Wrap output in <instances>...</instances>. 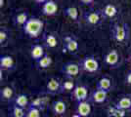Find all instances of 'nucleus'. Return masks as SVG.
<instances>
[{
    "label": "nucleus",
    "instance_id": "f257e3e1",
    "mask_svg": "<svg viewBox=\"0 0 131 117\" xmlns=\"http://www.w3.org/2000/svg\"><path fill=\"white\" fill-rule=\"evenodd\" d=\"M44 28V22L38 18H29L26 24L23 27L24 32L30 38H37L42 33Z\"/></svg>",
    "mask_w": 131,
    "mask_h": 117
},
{
    "label": "nucleus",
    "instance_id": "f03ea898",
    "mask_svg": "<svg viewBox=\"0 0 131 117\" xmlns=\"http://www.w3.org/2000/svg\"><path fill=\"white\" fill-rule=\"evenodd\" d=\"M79 66L82 70L88 73H97L100 69L99 61L93 56H86L81 60Z\"/></svg>",
    "mask_w": 131,
    "mask_h": 117
},
{
    "label": "nucleus",
    "instance_id": "7ed1b4c3",
    "mask_svg": "<svg viewBox=\"0 0 131 117\" xmlns=\"http://www.w3.org/2000/svg\"><path fill=\"white\" fill-rule=\"evenodd\" d=\"M80 69H81V67L78 63L71 61V62L65 63L62 67L61 71L64 75H66V77H68L69 79H72L73 77H77L79 74Z\"/></svg>",
    "mask_w": 131,
    "mask_h": 117
},
{
    "label": "nucleus",
    "instance_id": "20e7f679",
    "mask_svg": "<svg viewBox=\"0 0 131 117\" xmlns=\"http://www.w3.org/2000/svg\"><path fill=\"white\" fill-rule=\"evenodd\" d=\"M127 28L126 23H115L113 28V37L116 42H124L127 38Z\"/></svg>",
    "mask_w": 131,
    "mask_h": 117
},
{
    "label": "nucleus",
    "instance_id": "39448f33",
    "mask_svg": "<svg viewBox=\"0 0 131 117\" xmlns=\"http://www.w3.org/2000/svg\"><path fill=\"white\" fill-rule=\"evenodd\" d=\"M88 88L84 85H77L74 90L71 93V97L77 102L84 101L88 100Z\"/></svg>",
    "mask_w": 131,
    "mask_h": 117
},
{
    "label": "nucleus",
    "instance_id": "423d86ee",
    "mask_svg": "<svg viewBox=\"0 0 131 117\" xmlns=\"http://www.w3.org/2000/svg\"><path fill=\"white\" fill-rule=\"evenodd\" d=\"M119 54L118 52L115 50V49H113V50L109 51L106 56L104 57V61L106 62V64H108L110 67H116L119 63Z\"/></svg>",
    "mask_w": 131,
    "mask_h": 117
},
{
    "label": "nucleus",
    "instance_id": "0eeeda50",
    "mask_svg": "<svg viewBox=\"0 0 131 117\" xmlns=\"http://www.w3.org/2000/svg\"><path fill=\"white\" fill-rule=\"evenodd\" d=\"M101 17H103L101 11H92L85 13L84 16H83V19H84V21L87 24L96 25L101 21Z\"/></svg>",
    "mask_w": 131,
    "mask_h": 117
},
{
    "label": "nucleus",
    "instance_id": "6e6552de",
    "mask_svg": "<svg viewBox=\"0 0 131 117\" xmlns=\"http://www.w3.org/2000/svg\"><path fill=\"white\" fill-rule=\"evenodd\" d=\"M61 86L62 83L57 78H50L46 84V93L50 95H56L58 93H61Z\"/></svg>",
    "mask_w": 131,
    "mask_h": 117
},
{
    "label": "nucleus",
    "instance_id": "1a4fd4ad",
    "mask_svg": "<svg viewBox=\"0 0 131 117\" xmlns=\"http://www.w3.org/2000/svg\"><path fill=\"white\" fill-rule=\"evenodd\" d=\"M41 11H42V14L46 17L54 16L58 12V4L53 0H49L42 5Z\"/></svg>",
    "mask_w": 131,
    "mask_h": 117
},
{
    "label": "nucleus",
    "instance_id": "9d476101",
    "mask_svg": "<svg viewBox=\"0 0 131 117\" xmlns=\"http://www.w3.org/2000/svg\"><path fill=\"white\" fill-rule=\"evenodd\" d=\"M108 98V92L103 90L96 89L89 97V101H92L94 103H104Z\"/></svg>",
    "mask_w": 131,
    "mask_h": 117
},
{
    "label": "nucleus",
    "instance_id": "9b49d317",
    "mask_svg": "<svg viewBox=\"0 0 131 117\" xmlns=\"http://www.w3.org/2000/svg\"><path fill=\"white\" fill-rule=\"evenodd\" d=\"M92 111V106L89 100H84V101H80L77 102V113L79 114L82 117H88L91 114Z\"/></svg>",
    "mask_w": 131,
    "mask_h": 117
},
{
    "label": "nucleus",
    "instance_id": "f8f14e48",
    "mask_svg": "<svg viewBox=\"0 0 131 117\" xmlns=\"http://www.w3.org/2000/svg\"><path fill=\"white\" fill-rule=\"evenodd\" d=\"M64 46H65V49L67 50V52L71 53V54H74L78 51L79 48V45L78 42L75 38L71 37V36H66L64 38Z\"/></svg>",
    "mask_w": 131,
    "mask_h": 117
},
{
    "label": "nucleus",
    "instance_id": "ddd939ff",
    "mask_svg": "<svg viewBox=\"0 0 131 117\" xmlns=\"http://www.w3.org/2000/svg\"><path fill=\"white\" fill-rule=\"evenodd\" d=\"M52 112L56 116H63L67 112V105L63 100H57L52 103L51 106Z\"/></svg>",
    "mask_w": 131,
    "mask_h": 117
},
{
    "label": "nucleus",
    "instance_id": "4468645a",
    "mask_svg": "<svg viewBox=\"0 0 131 117\" xmlns=\"http://www.w3.org/2000/svg\"><path fill=\"white\" fill-rule=\"evenodd\" d=\"M45 51L42 45L40 44H34L31 46L30 49V57L31 59L34 60L35 61H38L40 59H42L45 56Z\"/></svg>",
    "mask_w": 131,
    "mask_h": 117
},
{
    "label": "nucleus",
    "instance_id": "2eb2a0df",
    "mask_svg": "<svg viewBox=\"0 0 131 117\" xmlns=\"http://www.w3.org/2000/svg\"><path fill=\"white\" fill-rule=\"evenodd\" d=\"M115 106L120 110L123 111H130L131 110V97L125 96L120 98L119 100L115 102Z\"/></svg>",
    "mask_w": 131,
    "mask_h": 117
},
{
    "label": "nucleus",
    "instance_id": "dca6fc26",
    "mask_svg": "<svg viewBox=\"0 0 131 117\" xmlns=\"http://www.w3.org/2000/svg\"><path fill=\"white\" fill-rule=\"evenodd\" d=\"M15 67L14 59L9 55H3L0 57V68L1 69H7L11 70Z\"/></svg>",
    "mask_w": 131,
    "mask_h": 117
},
{
    "label": "nucleus",
    "instance_id": "f3484780",
    "mask_svg": "<svg viewBox=\"0 0 131 117\" xmlns=\"http://www.w3.org/2000/svg\"><path fill=\"white\" fill-rule=\"evenodd\" d=\"M117 7L114 4H107L104 8L102 9V16L105 18H109V19H112V18L115 17L117 15Z\"/></svg>",
    "mask_w": 131,
    "mask_h": 117
},
{
    "label": "nucleus",
    "instance_id": "a211bd4d",
    "mask_svg": "<svg viewBox=\"0 0 131 117\" xmlns=\"http://www.w3.org/2000/svg\"><path fill=\"white\" fill-rule=\"evenodd\" d=\"M96 89L103 90L109 93L110 90L112 89V80L107 76H104L101 79H99L97 85H96Z\"/></svg>",
    "mask_w": 131,
    "mask_h": 117
},
{
    "label": "nucleus",
    "instance_id": "6ab92c4d",
    "mask_svg": "<svg viewBox=\"0 0 131 117\" xmlns=\"http://www.w3.org/2000/svg\"><path fill=\"white\" fill-rule=\"evenodd\" d=\"M44 44L47 48H50V49L56 48L58 45V39L54 34L47 33L44 36Z\"/></svg>",
    "mask_w": 131,
    "mask_h": 117
},
{
    "label": "nucleus",
    "instance_id": "aec40b11",
    "mask_svg": "<svg viewBox=\"0 0 131 117\" xmlns=\"http://www.w3.org/2000/svg\"><path fill=\"white\" fill-rule=\"evenodd\" d=\"M64 14L68 18H70L71 20L77 22L79 17V13H78V9H77L75 6H70V7H67L64 11Z\"/></svg>",
    "mask_w": 131,
    "mask_h": 117
},
{
    "label": "nucleus",
    "instance_id": "412c9836",
    "mask_svg": "<svg viewBox=\"0 0 131 117\" xmlns=\"http://www.w3.org/2000/svg\"><path fill=\"white\" fill-rule=\"evenodd\" d=\"M15 105L22 108H26L27 106H29V100H28V98H27V95L25 94H20V95L16 96L15 98Z\"/></svg>",
    "mask_w": 131,
    "mask_h": 117
},
{
    "label": "nucleus",
    "instance_id": "4be33fe9",
    "mask_svg": "<svg viewBox=\"0 0 131 117\" xmlns=\"http://www.w3.org/2000/svg\"><path fill=\"white\" fill-rule=\"evenodd\" d=\"M52 62H53L52 58L49 55H45L42 59H40L38 61H36V66L39 69H46L49 67H51Z\"/></svg>",
    "mask_w": 131,
    "mask_h": 117
},
{
    "label": "nucleus",
    "instance_id": "5701e85b",
    "mask_svg": "<svg viewBox=\"0 0 131 117\" xmlns=\"http://www.w3.org/2000/svg\"><path fill=\"white\" fill-rule=\"evenodd\" d=\"M75 84L72 79H68L62 83L61 86V93H72V91L75 88Z\"/></svg>",
    "mask_w": 131,
    "mask_h": 117
},
{
    "label": "nucleus",
    "instance_id": "b1692460",
    "mask_svg": "<svg viewBox=\"0 0 131 117\" xmlns=\"http://www.w3.org/2000/svg\"><path fill=\"white\" fill-rule=\"evenodd\" d=\"M28 14L27 12H21V13H18L15 18H14V22L17 25H25L26 22L28 21Z\"/></svg>",
    "mask_w": 131,
    "mask_h": 117
},
{
    "label": "nucleus",
    "instance_id": "393cba45",
    "mask_svg": "<svg viewBox=\"0 0 131 117\" xmlns=\"http://www.w3.org/2000/svg\"><path fill=\"white\" fill-rule=\"evenodd\" d=\"M0 97L3 100H10L14 97V90L10 86H5L0 91Z\"/></svg>",
    "mask_w": 131,
    "mask_h": 117
},
{
    "label": "nucleus",
    "instance_id": "a878e982",
    "mask_svg": "<svg viewBox=\"0 0 131 117\" xmlns=\"http://www.w3.org/2000/svg\"><path fill=\"white\" fill-rule=\"evenodd\" d=\"M46 106V99L44 98H35L34 100L29 103V106L31 107H36L38 109H43Z\"/></svg>",
    "mask_w": 131,
    "mask_h": 117
},
{
    "label": "nucleus",
    "instance_id": "bb28decb",
    "mask_svg": "<svg viewBox=\"0 0 131 117\" xmlns=\"http://www.w3.org/2000/svg\"><path fill=\"white\" fill-rule=\"evenodd\" d=\"M108 113H109L110 117H124L126 114V111L120 110L118 108H116L115 106H113V107L109 108Z\"/></svg>",
    "mask_w": 131,
    "mask_h": 117
},
{
    "label": "nucleus",
    "instance_id": "cd10ccee",
    "mask_svg": "<svg viewBox=\"0 0 131 117\" xmlns=\"http://www.w3.org/2000/svg\"><path fill=\"white\" fill-rule=\"evenodd\" d=\"M12 117H26L25 109L18 106H13L12 108Z\"/></svg>",
    "mask_w": 131,
    "mask_h": 117
},
{
    "label": "nucleus",
    "instance_id": "c85d7f7f",
    "mask_svg": "<svg viewBox=\"0 0 131 117\" xmlns=\"http://www.w3.org/2000/svg\"><path fill=\"white\" fill-rule=\"evenodd\" d=\"M26 117H41L40 109L36 108V107L28 106V109L26 112Z\"/></svg>",
    "mask_w": 131,
    "mask_h": 117
},
{
    "label": "nucleus",
    "instance_id": "c756f323",
    "mask_svg": "<svg viewBox=\"0 0 131 117\" xmlns=\"http://www.w3.org/2000/svg\"><path fill=\"white\" fill-rule=\"evenodd\" d=\"M7 38H8V32L6 31L5 29H1L0 30V43L1 44L5 43Z\"/></svg>",
    "mask_w": 131,
    "mask_h": 117
},
{
    "label": "nucleus",
    "instance_id": "7c9ffc66",
    "mask_svg": "<svg viewBox=\"0 0 131 117\" xmlns=\"http://www.w3.org/2000/svg\"><path fill=\"white\" fill-rule=\"evenodd\" d=\"M125 82L127 85H129V86H131V69L127 72V74H126L125 76Z\"/></svg>",
    "mask_w": 131,
    "mask_h": 117
},
{
    "label": "nucleus",
    "instance_id": "2f4dec72",
    "mask_svg": "<svg viewBox=\"0 0 131 117\" xmlns=\"http://www.w3.org/2000/svg\"><path fill=\"white\" fill-rule=\"evenodd\" d=\"M80 2L84 5H91L94 2V0H80Z\"/></svg>",
    "mask_w": 131,
    "mask_h": 117
},
{
    "label": "nucleus",
    "instance_id": "473e14b6",
    "mask_svg": "<svg viewBox=\"0 0 131 117\" xmlns=\"http://www.w3.org/2000/svg\"><path fill=\"white\" fill-rule=\"evenodd\" d=\"M36 3H38V4H42L43 5L44 3H46L47 1H49V0H34Z\"/></svg>",
    "mask_w": 131,
    "mask_h": 117
},
{
    "label": "nucleus",
    "instance_id": "72a5a7b5",
    "mask_svg": "<svg viewBox=\"0 0 131 117\" xmlns=\"http://www.w3.org/2000/svg\"><path fill=\"white\" fill-rule=\"evenodd\" d=\"M71 117H82V116H80L79 114H77V112H75V113H73V114H72V115H71Z\"/></svg>",
    "mask_w": 131,
    "mask_h": 117
},
{
    "label": "nucleus",
    "instance_id": "f704fd0d",
    "mask_svg": "<svg viewBox=\"0 0 131 117\" xmlns=\"http://www.w3.org/2000/svg\"><path fill=\"white\" fill-rule=\"evenodd\" d=\"M0 3H1V4H0V7L2 8V7L4 6V0H0Z\"/></svg>",
    "mask_w": 131,
    "mask_h": 117
},
{
    "label": "nucleus",
    "instance_id": "c9c22d12",
    "mask_svg": "<svg viewBox=\"0 0 131 117\" xmlns=\"http://www.w3.org/2000/svg\"><path fill=\"white\" fill-rule=\"evenodd\" d=\"M129 62H130V64H131V55H130V57H129Z\"/></svg>",
    "mask_w": 131,
    "mask_h": 117
}]
</instances>
